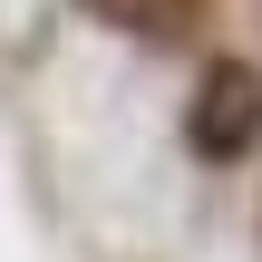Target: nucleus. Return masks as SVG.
Here are the masks:
<instances>
[{
	"instance_id": "obj_1",
	"label": "nucleus",
	"mask_w": 262,
	"mask_h": 262,
	"mask_svg": "<svg viewBox=\"0 0 262 262\" xmlns=\"http://www.w3.org/2000/svg\"><path fill=\"white\" fill-rule=\"evenodd\" d=\"M185 136H194V156H214V165H233V156L262 146V78L243 58H214V68H204V88H194V107H185Z\"/></svg>"
},
{
	"instance_id": "obj_2",
	"label": "nucleus",
	"mask_w": 262,
	"mask_h": 262,
	"mask_svg": "<svg viewBox=\"0 0 262 262\" xmlns=\"http://www.w3.org/2000/svg\"><path fill=\"white\" fill-rule=\"evenodd\" d=\"M194 19H204V0H136V19H126V29H146V39H185Z\"/></svg>"
},
{
	"instance_id": "obj_3",
	"label": "nucleus",
	"mask_w": 262,
	"mask_h": 262,
	"mask_svg": "<svg viewBox=\"0 0 262 262\" xmlns=\"http://www.w3.org/2000/svg\"><path fill=\"white\" fill-rule=\"evenodd\" d=\"M88 10H107V19H117V29H126V19H136V0H88Z\"/></svg>"
}]
</instances>
